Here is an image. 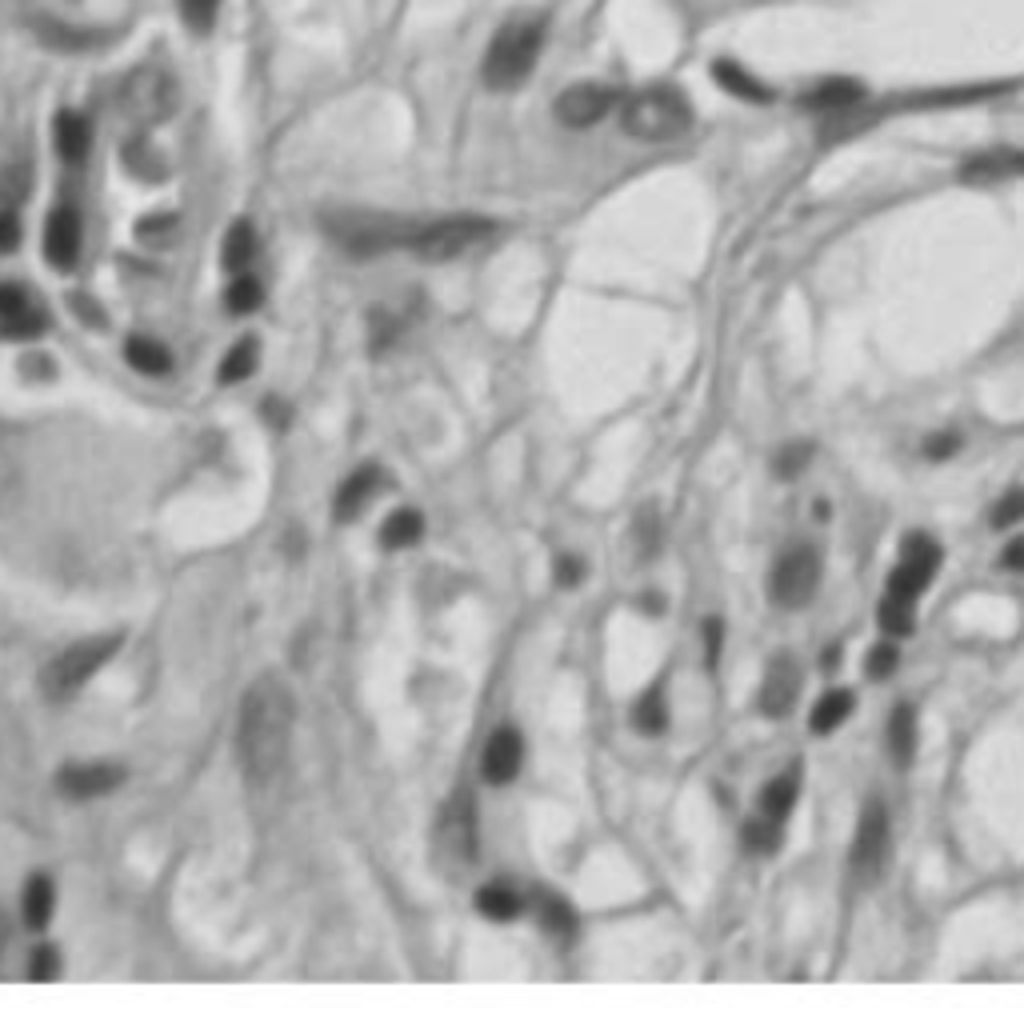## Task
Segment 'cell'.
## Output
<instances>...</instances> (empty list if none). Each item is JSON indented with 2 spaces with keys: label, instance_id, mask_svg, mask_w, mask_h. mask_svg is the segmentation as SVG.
I'll return each instance as SVG.
<instances>
[{
  "label": "cell",
  "instance_id": "cell-15",
  "mask_svg": "<svg viewBox=\"0 0 1024 1024\" xmlns=\"http://www.w3.org/2000/svg\"><path fill=\"white\" fill-rule=\"evenodd\" d=\"M520 761H525V741H520L517 728H496L489 749H484V780L489 785H508V780L520 773Z\"/></svg>",
  "mask_w": 1024,
  "mask_h": 1024
},
{
  "label": "cell",
  "instance_id": "cell-13",
  "mask_svg": "<svg viewBox=\"0 0 1024 1024\" xmlns=\"http://www.w3.org/2000/svg\"><path fill=\"white\" fill-rule=\"evenodd\" d=\"M124 109H128L133 121H164L169 109H173V85L161 73H136L124 88Z\"/></svg>",
  "mask_w": 1024,
  "mask_h": 1024
},
{
  "label": "cell",
  "instance_id": "cell-48",
  "mask_svg": "<svg viewBox=\"0 0 1024 1024\" xmlns=\"http://www.w3.org/2000/svg\"><path fill=\"white\" fill-rule=\"evenodd\" d=\"M1000 565L1012 568V572H1024V536L1009 541V548H1004V556H1000Z\"/></svg>",
  "mask_w": 1024,
  "mask_h": 1024
},
{
  "label": "cell",
  "instance_id": "cell-14",
  "mask_svg": "<svg viewBox=\"0 0 1024 1024\" xmlns=\"http://www.w3.org/2000/svg\"><path fill=\"white\" fill-rule=\"evenodd\" d=\"M45 257L52 260V269L69 272L81 257V217L76 209L61 205V209L49 212V224H45Z\"/></svg>",
  "mask_w": 1024,
  "mask_h": 1024
},
{
  "label": "cell",
  "instance_id": "cell-44",
  "mask_svg": "<svg viewBox=\"0 0 1024 1024\" xmlns=\"http://www.w3.org/2000/svg\"><path fill=\"white\" fill-rule=\"evenodd\" d=\"M961 445H964V441L957 436V432H945V436H933V441H925V457L928 460H949Z\"/></svg>",
  "mask_w": 1024,
  "mask_h": 1024
},
{
  "label": "cell",
  "instance_id": "cell-19",
  "mask_svg": "<svg viewBox=\"0 0 1024 1024\" xmlns=\"http://www.w3.org/2000/svg\"><path fill=\"white\" fill-rule=\"evenodd\" d=\"M52 136H57V152H61L69 164L85 161V157H88L92 128H88V121L81 116V112H61V116H57V128H52Z\"/></svg>",
  "mask_w": 1024,
  "mask_h": 1024
},
{
  "label": "cell",
  "instance_id": "cell-50",
  "mask_svg": "<svg viewBox=\"0 0 1024 1024\" xmlns=\"http://www.w3.org/2000/svg\"><path fill=\"white\" fill-rule=\"evenodd\" d=\"M837 661H840V649H828V653H825V668H832Z\"/></svg>",
  "mask_w": 1024,
  "mask_h": 1024
},
{
  "label": "cell",
  "instance_id": "cell-38",
  "mask_svg": "<svg viewBox=\"0 0 1024 1024\" xmlns=\"http://www.w3.org/2000/svg\"><path fill=\"white\" fill-rule=\"evenodd\" d=\"M217 9H221V0H181V16H185L188 28H197V33H205V28L212 25Z\"/></svg>",
  "mask_w": 1024,
  "mask_h": 1024
},
{
  "label": "cell",
  "instance_id": "cell-8",
  "mask_svg": "<svg viewBox=\"0 0 1024 1024\" xmlns=\"http://www.w3.org/2000/svg\"><path fill=\"white\" fill-rule=\"evenodd\" d=\"M816 584H821V553H816V544H797L777 560L768 593L780 608H804L813 601Z\"/></svg>",
  "mask_w": 1024,
  "mask_h": 1024
},
{
  "label": "cell",
  "instance_id": "cell-32",
  "mask_svg": "<svg viewBox=\"0 0 1024 1024\" xmlns=\"http://www.w3.org/2000/svg\"><path fill=\"white\" fill-rule=\"evenodd\" d=\"M49 329V317L37 309V305H28L25 312H13V317H4L0 321V333L4 336H16V341H28V336H40Z\"/></svg>",
  "mask_w": 1024,
  "mask_h": 1024
},
{
  "label": "cell",
  "instance_id": "cell-43",
  "mask_svg": "<svg viewBox=\"0 0 1024 1024\" xmlns=\"http://www.w3.org/2000/svg\"><path fill=\"white\" fill-rule=\"evenodd\" d=\"M637 541H641V556H653L656 553L661 532H656V513H653V508H644L641 520H637Z\"/></svg>",
  "mask_w": 1024,
  "mask_h": 1024
},
{
  "label": "cell",
  "instance_id": "cell-26",
  "mask_svg": "<svg viewBox=\"0 0 1024 1024\" xmlns=\"http://www.w3.org/2000/svg\"><path fill=\"white\" fill-rule=\"evenodd\" d=\"M221 257H224V269H233V272H240L248 264V260L257 257V233H252V224L248 221H236L233 229H229V236H224V248H221Z\"/></svg>",
  "mask_w": 1024,
  "mask_h": 1024
},
{
  "label": "cell",
  "instance_id": "cell-5",
  "mask_svg": "<svg viewBox=\"0 0 1024 1024\" xmlns=\"http://www.w3.org/2000/svg\"><path fill=\"white\" fill-rule=\"evenodd\" d=\"M432 849H436V864L445 868V876L469 873L477 861V804L472 792H457L441 813V825L432 832Z\"/></svg>",
  "mask_w": 1024,
  "mask_h": 1024
},
{
  "label": "cell",
  "instance_id": "cell-42",
  "mask_svg": "<svg viewBox=\"0 0 1024 1024\" xmlns=\"http://www.w3.org/2000/svg\"><path fill=\"white\" fill-rule=\"evenodd\" d=\"M28 305H33V300H28V293L21 284H0V321L13 317V312H25Z\"/></svg>",
  "mask_w": 1024,
  "mask_h": 1024
},
{
  "label": "cell",
  "instance_id": "cell-21",
  "mask_svg": "<svg viewBox=\"0 0 1024 1024\" xmlns=\"http://www.w3.org/2000/svg\"><path fill=\"white\" fill-rule=\"evenodd\" d=\"M713 76H716V85L725 88V92H732V97H741V100H753V104H765V100H773V92H768L756 76H749L741 69V64H732V61H716L713 64Z\"/></svg>",
  "mask_w": 1024,
  "mask_h": 1024
},
{
  "label": "cell",
  "instance_id": "cell-10",
  "mask_svg": "<svg viewBox=\"0 0 1024 1024\" xmlns=\"http://www.w3.org/2000/svg\"><path fill=\"white\" fill-rule=\"evenodd\" d=\"M801 684H804V677H801V665H797V656H792V653H777L773 661H768L765 680H761V696H756L761 713L773 716V720L789 716L792 708H797Z\"/></svg>",
  "mask_w": 1024,
  "mask_h": 1024
},
{
  "label": "cell",
  "instance_id": "cell-24",
  "mask_svg": "<svg viewBox=\"0 0 1024 1024\" xmlns=\"http://www.w3.org/2000/svg\"><path fill=\"white\" fill-rule=\"evenodd\" d=\"M424 532V520H420L417 508H400L381 525V544L384 548H412Z\"/></svg>",
  "mask_w": 1024,
  "mask_h": 1024
},
{
  "label": "cell",
  "instance_id": "cell-7",
  "mask_svg": "<svg viewBox=\"0 0 1024 1024\" xmlns=\"http://www.w3.org/2000/svg\"><path fill=\"white\" fill-rule=\"evenodd\" d=\"M496 224L489 217H441V221L417 224V233L408 240V248L420 260H453L465 257L469 248L484 245L493 236Z\"/></svg>",
  "mask_w": 1024,
  "mask_h": 1024
},
{
  "label": "cell",
  "instance_id": "cell-23",
  "mask_svg": "<svg viewBox=\"0 0 1024 1024\" xmlns=\"http://www.w3.org/2000/svg\"><path fill=\"white\" fill-rule=\"evenodd\" d=\"M124 353H128V365L140 369L145 377H164V372L173 369V353L161 341H149V336H133Z\"/></svg>",
  "mask_w": 1024,
  "mask_h": 1024
},
{
  "label": "cell",
  "instance_id": "cell-45",
  "mask_svg": "<svg viewBox=\"0 0 1024 1024\" xmlns=\"http://www.w3.org/2000/svg\"><path fill=\"white\" fill-rule=\"evenodd\" d=\"M16 245H21V221L16 212L0 209V252H13Z\"/></svg>",
  "mask_w": 1024,
  "mask_h": 1024
},
{
  "label": "cell",
  "instance_id": "cell-46",
  "mask_svg": "<svg viewBox=\"0 0 1024 1024\" xmlns=\"http://www.w3.org/2000/svg\"><path fill=\"white\" fill-rule=\"evenodd\" d=\"M580 577H584V560H577V556H560V560H556V580H560V584L572 589V584H580Z\"/></svg>",
  "mask_w": 1024,
  "mask_h": 1024
},
{
  "label": "cell",
  "instance_id": "cell-17",
  "mask_svg": "<svg viewBox=\"0 0 1024 1024\" xmlns=\"http://www.w3.org/2000/svg\"><path fill=\"white\" fill-rule=\"evenodd\" d=\"M864 100V88L849 76H832V81H821V85L801 100L809 112H821V116H840V112L856 109Z\"/></svg>",
  "mask_w": 1024,
  "mask_h": 1024
},
{
  "label": "cell",
  "instance_id": "cell-30",
  "mask_svg": "<svg viewBox=\"0 0 1024 1024\" xmlns=\"http://www.w3.org/2000/svg\"><path fill=\"white\" fill-rule=\"evenodd\" d=\"M916 625V608H913V596H897L889 593V601L880 605V629L889 632V637H909Z\"/></svg>",
  "mask_w": 1024,
  "mask_h": 1024
},
{
  "label": "cell",
  "instance_id": "cell-4",
  "mask_svg": "<svg viewBox=\"0 0 1024 1024\" xmlns=\"http://www.w3.org/2000/svg\"><path fill=\"white\" fill-rule=\"evenodd\" d=\"M544 45V25L541 21H508L493 37L489 52H484V81L493 88H517L525 76L532 73V64L541 57Z\"/></svg>",
  "mask_w": 1024,
  "mask_h": 1024
},
{
  "label": "cell",
  "instance_id": "cell-9",
  "mask_svg": "<svg viewBox=\"0 0 1024 1024\" xmlns=\"http://www.w3.org/2000/svg\"><path fill=\"white\" fill-rule=\"evenodd\" d=\"M892 832H889V813L885 804L873 801L861 813V825H856V840H852V868L861 880H876L880 868H885V856H889Z\"/></svg>",
  "mask_w": 1024,
  "mask_h": 1024
},
{
  "label": "cell",
  "instance_id": "cell-20",
  "mask_svg": "<svg viewBox=\"0 0 1024 1024\" xmlns=\"http://www.w3.org/2000/svg\"><path fill=\"white\" fill-rule=\"evenodd\" d=\"M377 493H381V469H360V472H353V477L345 481V489L336 493V517H341V520H353Z\"/></svg>",
  "mask_w": 1024,
  "mask_h": 1024
},
{
  "label": "cell",
  "instance_id": "cell-41",
  "mask_svg": "<svg viewBox=\"0 0 1024 1024\" xmlns=\"http://www.w3.org/2000/svg\"><path fill=\"white\" fill-rule=\"evenodd\" d=\"M1016 520H1024V489L1009 493L997 508H992V529H1009V525H1016Z\"/></svg>",
  "mask_w": 1024,
  "mask_h": 1024
},
{
  "label": "cell",
  "instance_id": "cell-40",
  "mask_svg": "<svg viewBox=\"0 0 1024 1024\" xmlns=\"http://www.w3.org/2000/svg\"><path fill=\"white\" fill-rule=\"evenodd\" d=\"M897 665H901L897 644H876L873 653H868V677H873V680L892 677V673H897Z\"/></svg>",
  "mask_w": 1024,
  "mask_h": 1024
},
{
  "label": "cell",
  "instance_id": "cell-31",
  "mask_svg": "<svg viewBox=\"0 0 1024 1024\" xmlns=\"http://www.w3.org/2000/svg\"><path fill=\"white\" fill-rule=\"evenodd\" d=\"M52 916V885L45 876H33L25 889V925L28 928H45Z\"/></svg>",
  "mask_w": 1024,
  "mask_h": 1024
},
{
  "label": "cell",
  "instance_id": "cell-36",
  "mask_svg": "<svg viewBox=\"0 0 1024 1024\" xmlns=\"http://www.w3.org/2000/svg\"><path fill=\"white\" fill-rule=\"evenodd\" d=\"M777 825H780V821H768V816H765V821H749V825H744V844H749V849H756V852H773L780 844V828Z\"/></svg>",
  "mask_w": 1024,
  "mask_h": 1024
},
{
  "label": "cell",
  "instance_id": "cell-22",
  "mask_svg": "<svg viewBox=\"0 0 1024 1024\" xmlns=\"http://www.w3.org/2000/svg\"><path fill=\"white\" fill-rule=\"evenodd\" d=\"M889 753L897 765H909L916 753V713L913 704H897L889 716Z\"/></svg>",
  "mask_w": 1024,
  "mask_h": 1024
},
{
  "label": "cell",
  "instance_id": "cell-1",
  "mask_svg": "<svg viewBox=\"0 0 1024 1024\" xmlns=\"http://www.w3.org/2000/svg\"><path fill=\"white\" fill-rule=\"evenodd\" d=\"M297 725V701L281 677H260L248 684L236 713V756L248 785H269L288 761Z\"/></svg>",
  "mask_w": 1024,
  "mask_h": 1024
},
{
  "label": "cell",
  "instance_id": "cell-47",
  "mask_svg": "<svg viewBox=\"0 0 1024 1024\" xmlns=\"http://www.w3.org/2000/svg\"><path fill=\"white\" fill-rule=\"evenodd\" d=\"M33 980H49V976H57V952L52 949H40L37 957H33Z\"/></svg>",
  "mask_w": 1024,
  "mask_h": 1024
},
{
  "label": "cell",
  "instance_id": "cell-27",
  "mask_svg": "<svg viewBox=\"0 0 1024 1024\" xmlns=\"http://www.w3.org/2000/svg\"><path fill=\"white\" fill-rule=\"evenodd\" d=\"M477 909H481L489 921H513V916H520L525 901H520L508 885H489V889L477 892Z\"/></svg>",
  "mask_w": 1024,
  "mask_h": 1024
},
{
  "label": "cell",
  "instance_id": "cell-2",
  "mask_svg": "<svg viewBox=\"0 0 1024 1024\" xmlns=\"http://www.w3.org/2000/svg\"><path fill=\"white\" fill-rule=\"evenodd\" d=\"M620 124H625V133L637 136V140L661 145V140H677V136L689 133L692 109L677 88H644V92H637V97L625 104Z\"/></svg>",
  "mask_w": 1024,
  "mask_h": 1024
},
{
  "label": "cell",
  "instance_id": "cell-25",
  "mask_svg": "<svg viewBox=\"0 0 1024 1024\" xmlns=\"http://www.w3.org/2000/svg\"><path fill=\"white\" fill-rule=\"evenodd\" d=\"M852 713V692H825L821 701L813 704V716H809V725H813V732H832V728H840L844 720H849Z\"/></svg>",
  "mask_w": 1024,
  "mask_h": 1024
},
{
  "label": "cell",
  "instance_id": "cell-35",
  "mask_svg": "<svg viewBox=\"0 0 1024 1024\" xmlns=\"http://www.w3.org/2000/svg\"><path fill=\"white\" fill-rule=\"evenodd\" d=\"M632 720H637V728L641 732H665L668 725V713H665V701H661V692H649L641 704H637V713H632Z\"/></svg>",
  "mask_w": 1024,
  "mask_h": 1024
},
{
  "label": "cell",
  "instance_id": "cell-49",
  "mask_svg": "<svg viewBox=\"0 0 1024 1024\" xmlns=\"http://www.w3.org/2000/svg\"><path fill=\"white\" fill-rule=\"evenodd\" d=\"M704 637H708V665H716V653H720V620H708V625H704Z\"/></svg>",
  "mask_w": 1024,
  "mask_h": 1024
},
{
  "label": "cell",
  "instance_id": "cell-6",
  "mask_svg": "<svg viewBox=\"0 0 1024 1024\" xmlns=\"http://www.w3.org/2000/svg\"><path fill=\"white\" fill-rule=\"evenodd\" d=\"M121 649L116 637H92V641H81L73 649H64L57 661H49L45 677H40V689L49 701H69L73 692H81L88 680L97 677V668L109 661L112 653Z\"/></svg>",
  "mask_w": 1024,
  "mask_h": 1024
},
{
  "label": "cell",
  "instance_id": "cell-11",
  "mask_svg": "<svg viewBox=\"0 0 1024 1024\" xmlns=\"http://www.w3.org/2000/svg\"><path fill=\"white\" fill-rule=\"evenodd\" d=\"M937 568H940L937 541H928V536H909V544H904V560L892 568V577H889V593L913 596L916 601V596L933 584Z\"/></svg>",
  "mask_w": 1024,
  "mask_h": 1024
},
{
  "label": "cell",
  "instance_id": "cell-28",
  "mask_svg": "<svg viewBox=\"0 0 1024 1024\" xmlns=\"http://www.w3.org/2000/svg\"><path fill=\"white\" fill-rule=\"evenodd\" d=\"M797 801V773H785V777L768 780L765 792H761V809H765L768 821H785Z\"/></svg>",
  "mask_w": 1024,
  "mask_h": 1024
},
{
  "label": "cell",
  "instance_id": "cell-18",
  "mask_svg": "<svg viewBox=\"0 0 1024 1024\" xmlns=\"http://www.w3.org/2000/svg\"><path fill=\"white\" fill-rule=\"evenodd\" d=\"M1009 176H1024V152H988V157H973L961 169V181H969V185L1009 181Z\"/></svg>",
  "mask_w": 1024,
  "mask_h": 1024
},
{
  "label": "cell",
  "instance_id": "cell-39",
  "mask_svg": "<svg viewBox=\"0 0 1024 1024\" xmlns=\"http://www.w3.org/2000/svg\"><path fill=\"white\" fill-rule=\"evenodd\" d=\"M16 484H21V469H16L13 453L0 445V513H4L9 501L16 496Z\"/></svg>",
  "mask_w": 1024,
  "mask_h": 1024
},
{
  "label": "cell",
  "instance_id": "cell-12",
  "mask_svg": "<svg viewBox=\"0 0 1024 1024\" xmlns=\"http://www.w3.org/2000/svg\"><path fill=\"white\" fill-rule=\"evenodd\" d=\"M617 104V92L605 85H572L556 97V116L568 128H589V124L605 121Z\"/></svg>",
  "mask_w": 1024,
  "mask_h": 1024
},
{
  "label": "cell",
  "instance_id": "cell-3",
  "mask_svg": "<svg viewBox=\"0 0 1024 1024\" xmlns=\"http://www.w3.org/2000/svg\"><path fill=\"white\" fill-rule=\"evenodd\" d=\"M329 233L345 252L353 257H381L388 248H408L412 233H417V221H405V217H393V212H336L329 221Z\"/></svg>",
  "mask_w": 1024,
  "mask_h": 1024
},
{
  "label": "cell",
  "instance_id": "cell-33",
  "mask_svg": "<svg viewBox=\"0 0 1024 1024\" xmlns=\"http://www.w3.org/2000/svg\"><path fill=\"white\" fill-rule=\"evenodd\" d=\"M541 925L548 928V933H556V937H568L572 928H577V916H572V909H568L560 897H541Z\"/></svg>",
  "mask_w": 1024,
  "mask_h": 1024
},
{
  "label": "cell",
  "instance_id": "cell-29",
  "mask_svg": "<svg viewBox=\"0 0 1024 1024\" xmlns=\"http://www.w3.org/2000/svg\"><path fill=\"white\" fill-rule=\"evenodd\" d=\"M257 360H260V345L252 336H245L240 345L229 348V357H224V365H221V381L236 384V381H245V377H252V372H257Z\"/></svg>",
  "mask_w": 1024,
  "mask_h": 1024
},
{
  "label": "cell",
  "instance_id": "cell-34",
  "mask_svg": "<svg viewBox=\"0 0 1024 1024\" xmlns=\"http://www.w3.org/2000/svg\"><path fill=\"white\" fill-rule=\"evenodd\" d=\"M260 300H264V288H260V281H252V276H240V281L229 284V293H224V305L233 312H252L260 309Z\"/></svg>",
  "mask_w": 1024,
  "mask_h": 1024
},
{
  "label": "cell",
  "instance_id": "cell-37",
  "mask_svg": "<svg viewBox=\"0 0 1024 1024\" xmlns=\"http://www.w3.org/2000/svg\"><path fill=\"white\" fill-rule=\"evenodd\" d=\"M804 465H809V445H785L777 453V460H773V469H777L780 481H792Z\"/></svg>",
  "mask_w": 1024,
  "mask_h": 1024
},
{
  "label": "cell",
  "instance_id": "cell-16",
  "mask_svg": "<svg viewBox=\"0 0 1024 1024\" xmlns=\"http://www.w3.org/2000/svg\"><path fill=\"white\" fill-rule=\"evenodd\" d=\"M57 785H61L64 797H73V801H92V797H104V792H112L116 785H121V768L116 765H69L57 777Z\"/></svg>",
  "mask_w": 1024,
  "mask_h": 1024
}]
</instances>
